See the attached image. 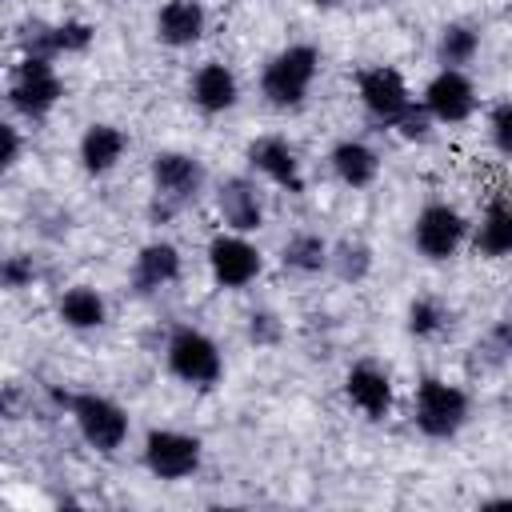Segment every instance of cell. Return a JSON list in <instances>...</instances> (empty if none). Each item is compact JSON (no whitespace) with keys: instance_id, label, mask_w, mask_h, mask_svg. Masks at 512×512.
I'll return each mask as SVG.
<instances>
[{"instance_id":"cell-10","label":"cell","mask_w":512,"mask_h":512,"mask_svg":"<svg viewBox=\"0 0 512 512\" xmlns=\"http://www.w3.org/2000/svg\"><path fill=\"white\" fill-rule=\"evenodd\" d=\"M468 240H472V220L448 200H428L412 220V248L432 264L452 260Z\"/></svg>"},{"instance_id":"cell-16","label":"cell","mask_w":512,"mask_h":512,"mask_svg":"<svg viewBox=\"0 0 512 512\" xmlns=\"http://www.w3.org/2000/svg\"><path fill=\"white\" fill-rule=\"evenodd\" d=\"M188 100L204 116H224V112H232L240 104V76L224 60H204L188 76Z\"/></svg>"},{"instance_id":"cell-3","label":"cell","mask_w":512,"mask_h":512,"mask_svg":"<svg viewBox=\"0 0 512 512\" xmlns=\"http://www.w3.org/2000/svg\"><path fill=\"white\" fill-rule=\"evenodd\" d=\"M316 76H320V48L304 40L284 44L260 68V96L276 112H296L308 104Z\"/></svg>"},{"instance_id":"cell-24","label":"cell","mask_w":512,"mask_h":512,"mask_svg":"<svg viewBox=\"0 0 512 512\" xmlns=\"http://www.w3.org/2000/svg\"><path fill=\"white\" fill-rule=\"evenodd\" d=\"M372 248L360 240V236H340V240H332V256H328V272L336 276V280H344V284H360V280H368V272H372Z\"/></svg>"},{"instance_id":"cell-6","label":"cell","mask_w":512,"mask_h":512,"mask_svg":"<svg viewBox=\"0 0 512 512\" xmlns=\"http://www.w3.org/2000/svg\"><path fill=\"white\" fill-rule=\"evenodd\" d=\"M8 108L28 120V124H40L56 112V104L64 100V80L56 72V60H44V56H16V64L8 68Z\"/></svg>"},{"instance_id":"cell-9","label":"cell","mask_w":512,"mask_h":512,"mask_svg":"<svg viewBox=\"0 0 512 512\" xmlns=\"http://www.w3.org/2000/svg\"><path fill=\"white\" fill-rule=\"evenodd\" d=\"M204 264H208V276H212L216 288H224V292H244V288H252V284L260 280V272H264V252H260V244H256L252 236L224 228V232H216V236L208 240Z\"/></svg>"},{"instance_id":"cell-31","label":"cell","mask_w":512,"mask_h":512,"mask_svg":"<svg viewBox=\"0 0 512 512\" xmlns=\"http://www.w3.org/2000/svg\"><path fill=\"white\" fill-rule=\"evenodd\" d=\"M496 336H500V352L512 360V324H500V328H496Z\"/></svg>"},{"instance_id":"cell-20","label":"cell","mask_w":512,"mask_h":512,"mask_svg":"<svg viewBox=\"0 0 512 512\" xmlns=\"http://www.w3.org/2000/svg\"><path fill=\"white\" fill-rule=\"evenodd\" d=\"M468 244L484 260H512V200L508 196H496V200L484 204L480 220L472 224Z\"/></svg>"},{"instance_id":"cell-4","label":"cell","mask_w":512,"mask_h":512,"mask_svg":"<svg viewBox=\"0 0 512 512\" xmlns=\"http://www.w3.org/2000/svg\"><path fill=\"white\" fill-rule=\"evenodd\" d=\"M408 416H412V428H416L424 440L444 444V440H456V436L468 428V420H472V400H468V392H464L460 384H452V380H444V376H424V380H416V388H412V408H408Z\"/></svg>"},{"instance_id":"cell-18","label":"cell","mask_w":512,"mask_h":512,"mask_svg":"<svg viewBox=\"0 0 512 512\" xmlns=\"http://www.w3.org/2000/svg\"><path fill=\"white\" fill-rule=\"evenodd\" d=\"M152 28L164 48H176V52L192 48L208 36V8H204V0H164L156 8Z\"/></svg>"},{"instance_id":"cell-17","label":"cell","mask_w":512,"mask_h":512,"mask_svg":"<svg viewBox=\"0 0 512 512\" xmlns=\"http://www.w3.org/2000/svg\"><path fill=\"white\" fill-rule=\"evenodd\" d=\"M128 132L120 124H108V120H92L80 140H76V160L88 176H108L120 168V160L128 156Z\"/></svg>"},{"instance_id":"cell-13","label":"cell","mask_w":512,"mask_h":512,"mask_svg":"<svg viewBox=\"0 0 512 512\" xmlns=\"http://www.w3.org/2000/svg\"><path fill=\"white\" fill-rule=\"evenodd\" d=\"M244 160L252 168V176L268 180L272 188L288 192V196H304L308 180H304V164H300V152L288 144V136H256L248 148H244Z\"/></svg>"},{"instance_id":"cell-15","label":"cell","mask_w":512,"mask_h":512,"mask_svg":"<svg viewBox=\"0 0 512 512\" xmlns=\"http://www.w3.org/2000/svg\"><path fill=\"white\" fill-rule=\"evenodd\" d=\"M184 276V256L172 240H148L140 244V252L132 256V272H128V284L136 296H156L164 288H172L176 280Z\"/></svg>"},{"instance_id":"cell-23","label":"cell","mask_w":512,"mask_h":512,"mask_svg":"<svg viewBox=\"0 0 512 512\" xmlns=\"http://www.w3.org/2000/svg\"><path fill=\"white\" fill-rule=\"evenodd\" d=\"M432 52H436V64L440 68H468L480 56V28L468 24V20H448L436 32Z\"/></svg>"},{"instance_id":"cell-14","label":"cell","mask_w":512,"mask_h":512,"mask_svg":"<svg viewBox=\"0 0 512 512\" xmlns=\"http://www.w3.org/2000/svg\"><path fill=\"white\" fill-rule=\"evenodd\" d=\"M344 400L364 416V420H388L396 408V384L392 372L376 360H356L344 372Z\"/></svg>"},{"instance_id":"cell-21","label":"cell","mask_w":512,"mask_h":512,"mask_svg":"<svg viewBox=\"0 0 512 512\" xmlns=\"http://www.w3.org/2000/svg\"><path fill=\"white\" fill-rule=\"evenodd\" d=\"M56 320L72 332H96L108 324V300L92 284H72L56 296Z\"/></svg>"},{"instance_id":"cell-11","label":"cell","mask_w":512,"mask_h":512,"mask_svg":"<svg viewBox=\"0 0 512 512\" xmlns=\"http://www.w3.org/2000/svg\"><path fill=\"white\" fill-rule=\"evenodd\" d=\"M420 104L436 124L456 128V124H468L476 116L480 92H476V84H472V76L464 68H436L428 76L424 92H420Z\"/></svg>"},{"instance_id":"cell-30","label":"cell","mask_w":512,"mask_h":512,"mask_svg":"<svg viewBox=\"0 0 512 512\" xmlns=\"http://www.w3.org/2000/svg\"><path fill=\"white\" fill-rule=\"evenodd\" d=\"M20 128L8 120V124H0V168L4 172H12L16 164H20Z\"/></svg>"},{"instance_id":"cell-22","label":"cell","mask_w":512,"mask_h":512,"mask_svg":"<svg viewBox=\"0 0 512 512\" xmlns=\"http://www.w3.org/2000/svg\"><path fill=\"white\" fill-rule=\"evenodd\" d=\"M328 256H332V244L320 232H292L280 244V268L292 272V276H320V272H328Z\"/></svg>"},{"instance_id":"cell-5","label":"cell","mask_w":512,"mask_h":512,"mask_svg":"<svg viewBox=\"0 0 512 512\" xmlns=\"http://www.w3.org/2000/svg\"><path fill=\"white\" fill-rule=\"evenodd\" d=\"M164 368L184 384V388H216L224 380V352L220 344L196 328V324H176L164 336Z\"/></svg>"},{"instance_id":"cell-1","label":"cell","mask_w":512,"mask_h":512,"mask_svg":"<svg viewBox=\"0 0 512 512\" xmlns=\"http://www.w3.org/2000/svg\"><path fill=\"white\" fill-rule=\"evenodd\" d=\"M148 180H152V200H148L152 224H168L172 216H180L184 208H192L208 192V168H204V160L192 156V152H180V148L152 152Z\"/></svg>"},{"instance_id":"cell-27","label":"cell","mask_w":512,"mask_h":512,"mask_svg":"<svg viewBox=\"0 0 512 512\" xmlns=\"http://www.w3.org/2000/svg\"><path fill=\"white\" fill-rule=\"evenodd\" d=\"M36 276H40V268H36V260H32L28 252H12V256L0 260V284H4L8 292H24V288H32Z\"/></svg>"},{"instance_id":"cell-26","label":"cell","mask_w":512,"mask_h":512,"mask_svg":"<svg viewBox=\"0 0 512 512\" xmlns=\"http://www.w3.org/2000/svg\"><path fill=\"white\" fill-rule=\"evenodd\" d=\"M92 40H96V28L88 20L68 16V20H56L52 24V52H56V60L60 56H84L92 48Z\"/></svg>"},{"instance_id":"cell-7","label":"cell","mask_w":512,"mask_h":512,"mask_svg":"<svg viewBox=\"0 0 512 512\" xmlns=\"http://www.w3.org/2000/svg\"><path fill=\"white\" fill-rule=\"evenodd\" d=\"M356 100H360V108H364V116H368L372 124L392 128V132H396L400 120L420 104V100L412 96L404 72L392 68V64H368V68H360V72H356Z\"/></svg>"},{"instance_id":"cell-8","label":"cell","mask_w":512,"mask_h":512,"mask_svg":"<svg viewBox=\"0 0 512 512\" xmlns=\"http://www.w3.org/2000/svg\"><path fill=\"white\" fill-rule=\"evenodd\" d=\"M140 464L148 468L152 480L164 484L192 480L204 464V440L180 428H148L140 440Z\"/></svg>"},{"instance_id":"cell-12","label":"cell","mask_w":512,"mask_h":512,"mask_svg":"<svg viewBox=\"0 0 512 512\" xmlns=\"http://www.w3.org/2000/svg\"><path fill=\"white\" fill-rule=\"evenodd\" d=\"M212 200H216V216L224 228L232 232H260L264 220H268V200H264V188L256 176L248 172H236V176H224L216 188H212Z\"/></svg>"},{"instance_id":"cell-28","label":"cell","mask_w":512,"mask_h":512,"mask_svg":"<svg viewBox=\"0 0 512 512\" xmlns=\"http://www.w3.org/2000/svg\"><path fill=\"white\" fill-rule=\"evenodd\" d=\"M488 144L500 156H512V100H496L488 108Z\"/></svg>"},{"instance_id":"cell-29","label":"cell","mask_w":512,"mask_h":512,"mask_svg":"<svg viewBox=\"0 0 512 512\" xmlns=\"http://www.w3.org/2000/svg\"><path fill=\"white\" fill-rule=\"evenodd\" d=\"M280 336H284V324L272 308H252L248 312V340L256 348H272V344H280Z\"/></svg>"},{"instance_id":"cell-19","label":"cell","mask_w":512,"mask_h":512,"mask_svg":"<svg viewBox=\"0 0 512 512\" xmlns=\"http://www.w3.org/2000/svg\"><path fill=\"white\" fill-rule=\"evenodd\" d=\"M328 168H332V176L344 184V188H352V192H360V188H372L376 180H380V152L368 144V140H360V136H344V140H336L332 148H328Z\"/></svg>"},{"instance_id":"cell-2","label":"cell","mask_w":512,"mask_h":512,"mask_svg":"<svg viewBox=\"0 0 512 512\" xmlns=\"http://www.w3.org/2000/svg\"><path fill=\"white\" fill-rule=\"evenodd\" d=\"M52 400L68 412L76 436L100 452V456H116L128 436H132V416L120 400L104 396V392H52Z\"/></svg>"},{"instance_id":"cell-32","label":"cell","mask_w":512,"mask_h":512,"mask_svg":"<svg viewBox=\"0 0 512 512\" xmlns=\"http://www.w3.org/2000/svg\"><path fill=\"white\" fill-rule=\"evenodd\" d=\"M312 4H316V8H336L340 0H312Z\"/></svg>"},{"instance_id":"cell-25","label":"cell","mask_w":512,"mask_h":512,"mask_svg":"<svg viewBox=\"0 0 512 512\" xmlns=\"http://www.w3.org/2000/svg\"><path fill=\"white\" fill-rule=\"evenodd\" d=\"M448 324H452V312H448V304L440 296H416V300H408V312H404L408 336L436 340V336H444Z\"/></svg>"}]
</instances>
